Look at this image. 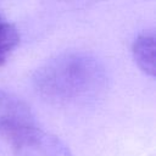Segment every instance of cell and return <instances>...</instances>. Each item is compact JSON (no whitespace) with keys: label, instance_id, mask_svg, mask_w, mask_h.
I'll return each mask as SVG.
<instances>
[{"label":"cell","instance_id":"6da1fadb","mask_svg":"<svg viewBox=\"0 0 156 156\" xmlns=\"http://www.w3.org/2000/svg\"><path fill=\"white\" fill-rule=\"evenodd\" d=\"M37 93L56 105H80L96 99L106 87L102 63L87 52H65L44 63L33 77Z\"/></svg>","mask_w":156,"mask_h":156},{"label":"cell","instance_id":"7a4b0ae2","mask_svg":"<svg viewBox=\"0 0 156 156\" xmlns=\"http://www.w3.org/2000/svg\"><path fill=\"white\" fill-rule=\"evenodd\" d=\"M5 141L9 143L15 156H72L58 136L39 128L34 121L17 127Z\"/></svg>","mask_w":156,"mask_h":156},{"label":"cell","instance_id":"3957f363","mask_svg":"<svg viewBox=\"0 0 156 156\" xmlns=\"http://www.w3.org/2000/svg\"><path fill=\"white\" fill-rule=\"evenodd\" d=\"M33 115L29 107L18 98L0 90V138L5 135L17 124L32 121Z\"/></svg>","mask_w":156,"mask_h":156},{"label":"cell","instance_id":"277c9868","mask_svg":"<svg viewBox=\"0 0 156 156\" xmlns=\"http://www.w3.org/2000/svg\"><path fill=\"white\" fill-rule=\"evenodd\" d=\"M133 57L136 65L149 76L155 74V35L143 33L138 35L132 45Z\"/></svg>","mask_w":156,"mask_h":156},{"label":"cell","instance_id":"5b68a950","mask_svg":"<svg viewBox=\"0 0 156 156\" xmlns=\"http://www.w3.org/2000/svg\"><path fill=\"white\" fill-rule=\"evenodd\" d=\"M18 33L16 28L0 17V65L7 58L18 44Z\"/></svg>","mask_w":156,"mask_h":156}]
</instances>
